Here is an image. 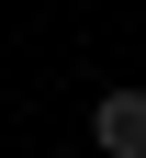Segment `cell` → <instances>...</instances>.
Returning a JSON list of instances; mask_svg holds the SVG:
<instances>
[{"mask_svg": "<svg viewBox=\"0 0 146 158\" xmlns=\"http://www.w3.org/2000/svg\"><path fill=\"white\" fill-rule=\"evenodd\" d=\"M90 147L101 158H146V90H101L90 102Z\"/></svg>", "mask_w": 146, "mask_h": 158, "instance_id": "obj_1", "label": "cell"}]
</instances>
